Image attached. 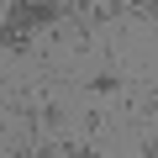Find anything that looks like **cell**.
I'll return each mask as SVG.
<instances>
[{
  "mask_svg": "<svg viewBox=\"0 0 158 158\" xmlns=\"http://www.w3.org/2000/svg\"><path fill=\"white\" fill-rule=\"evenodd\" d=\"M0 48H6V53H32V32H21V27H11V21H0Z\"/></svg>",
  "mask_w": 158,
  "mask_h": 158,
  "instance_id": "obj_3",
  "label": "cell"
},
{
  "mask_svg": "<svg viewBox=\"0 0 158 158\" xmlns=\"http://www.w3.org/2000/svg\"><path fill=\"white\" fill-rule=\"evenodd\" d=\"M69 16V6H37V0H16V6H6V21L21 27V32H48Z\"/></svg>",
  "mask_w": 158,
  "mask_h": 158,
  "instance_id": "obj_1",
  "label": "cell"
},
{
  "mask_svg": "<svg viewBox=\"0 0 158 158\" xmlns=\"http://www.w3.org/2000/svg\"><path fill=\"white\" fill-rule=\"evenodd\" d=\"M127 90V79L116 74V69H106V74H90L85 79V95H95V100H111V95H121Z\"/></svg>",
  "mask_w": 158,
  "mask_h": 158,
  "instance_id": "obj_2",
  "label": "cell"
},
{
  "mask_svg": "<svg viewBox=\"0 0 158 158\" xmlns=\"http://www.w3.org/2000/svg\"><path fill=\"white\" fill-rule=\"evenodd\" d=\"M58 158H95V142H58Z\"/></svg>",
  "mask_w": 158,
  "mask_h": 158,
  "instance_id": "obj_4",
  "label": "cell"
},
{
  "mask_svg": "<svg viewBox=\"0 0 158 158\" xmlns=\"http://www.w3.org/2000/svg\"><path fill=\"white\" fill-rule=\"evenodd\" d=\"M142 158H158V132H153V137L142 142Z\"/></svg>",
  "mask_w": 158,
  "mask_h": 158,
  "instance_id": "obj_6",
  "label": "cell"
},
{
  "mask_svg": "<svg viewBox=\"0 0 158 158\" xmlns=\"http://www.w3.org/2000/svg\"><path fill=\"white\" fill-rule=\"evenodd\" d=\"M42 127H63V106L58 100H42Z\"/></svg>",
  "mask_w": 158,
  "mask_h": 158,
  "instance_id": "obj_5",
  "label": "cell"
}]
</instances>
